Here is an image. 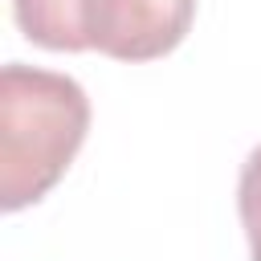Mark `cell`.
I'll use <instances>...</instances> for the list:
<instances>
[{
  "label": "cell",
  "mask_w": 261,
  "mask_h": 261,
  "mask_svg": "<svg viewBox=\"0 0 261 261\" xmlns=\"http://www.w3.org/2000/svg\"><path fill=\"white\" fill-rule=\"evenodd\" d=\"M86 130L90 98L73 77L8 61L0 69V208L37 204L65 175Z\"/></svg>",
  "instance_id": "6da1fadb"
},
{
  "label": "cell",
  "mask_w": 261,
  "mask_h": 261,
  "mask_svg": "<svg viewBox=\"0 0 261 261\" xmlns=\"http://www.w3.org/2000/svg\"><path fill=\"white\" fill-rule=\"evenodd\" d=\"M196 16V0H90L94 49L118 61H151L171 53Z\"/></svg>",
  "instance_id": "7a4b0ae2"
},
{
  "label": "cell",
  "mask_w": 261,
  "mask_h": 261,
  "mask_svg": "<svg viewBox=\"0 0 261 261\" xmlns=\"http://www.w3.org/2000/svg\"><path fill=\"white\" fill-rule=\"evenodd\" d=\"M16 29L45 49H90V0H12Z\"/></svg>",
  "instance_id": "3957f363"
},
{
  "label": "cell",
  "mask_w": 261,
  "mask_h": 261,
  "mask_svg": "<svg viewBox=\"0 0 261 261\" xmlns=\"http://www.w3.org/2000/svg\"><path fill=\"white\" fill-rule=\"evenodd\" d=\"M237 212L241 224H257L261 220V143L249 151V159L241 163V184H237Z\"/></svg>",
  "instance_id": "277c9868"
},
{
  "label": "cell",
  "mask_w": 261,
  "mask_h": 261,
  "mask_svg": "<svg viewBox=\"0 0 261 261\" xmlns=\"http://www.w3.org/2000/svg\"><path fill=\"white\" fill-rule=\"evenodd\" d=\"M245 237H249V253H253V261H261V220H257V224H249V228H245Z\"/></svg>",
  "instance_id": "5b68a950"
}]
</instances>
